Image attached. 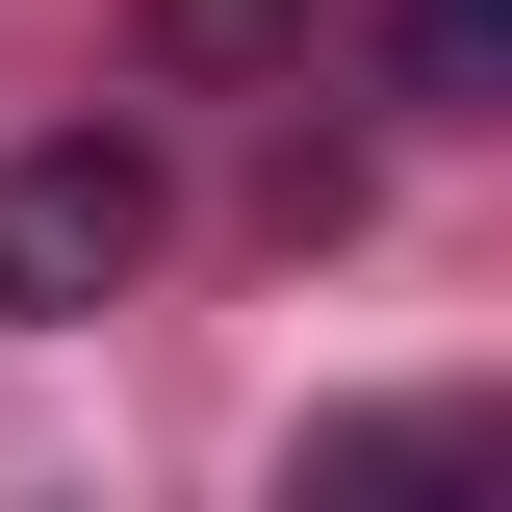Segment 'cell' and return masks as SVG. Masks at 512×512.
Masks as SVG:
<instances>
[{
    "instance_id": "6da1fadb",
    "label": "cell",
    "mask_w": 512,
    "mask_h": 512,
    "mask_svg": "<svg viewBox=\"0 0 512 512\" xmlns=\"http://www.w3.org/2000/svg\"><path fill=\"white\" fill-rule=\"evenodd\" d=\"M128 282H154V154H128V128L0 154V308H26V333H77V308H128Z\"/></svg>"
},
{
    "instance_id": "7a4b0ae2",
    "label": "cell",
    "mask_w": 512,
    "mask_h": 512,
    "mask_svg": "<svg viewBox=\"0 0 512 512\" xmlns=\"http://www.w3.org/2000/svg\"><path fill=\"white\" fill-rule=\"evenodd\" d=\"M384 52H410V103H512V0H384Z\"/></svg>"
},
{
    "instance_id": "3957f363",
    "label": "cell",
    "mask_w": 512,
    "mask_h": 512,
    "mask_svg": "<svg viewBox=\"0 0 512 512\" xmlns=\"http://www.w3.org/2000/svg\"><path fill=\"white\" fill-rule=\"evenodd\" d=\"M154 52H180V77H256V52H308V0H154Z\"/></svg>"
}]
</instances>
